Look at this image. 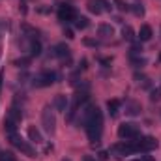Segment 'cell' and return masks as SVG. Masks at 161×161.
Returning <instances> with one entry per match:
<instances>
[{"label":"cell","instance_id":"obj_1","mask_svg":"<svg viewBox=\"0 0 161 161\" xmlns=\"http://www.w3.org/2000/svg\"><path fill=\"white\" fill-rule=\"evenodd\" d=\"M82 127L86 129V135L90 139L92 144H97L101 141V135H103V114L99 111V107L96 105H88L84 111H82Z\"/></svg>","mask_w":161,"mask_h":161},{"label":"cell","instance_id":"obj_2","mask_svg":"<svg viewBox=\"0 0 161 161\" xmlns=\"http://www.w3.org/2000/svg\"><path fill=\"white\" fill-rule=\"evenodd\" d=\"M118 137L122 141H135L141 137V127L131 122H124L118 125Z\"/></svg>","mask_w":161,"mask_h":161},{"label":"cell","instance_id":"obj_3","mask_svg":"<svg viewBox=\"0 0 161 161\" xmlns=\"http://www.w3.org/2000/svg\"><path fill=\"white\" fill-rule=\"evenodd\" d=\"M133 146H135V152H142V154H148V152H152L154 148H158V141L154 139V137H150V135H141L139 139H135L133 141Z\"/></svg>","mask_w":161,"mask_h":161},{"label":"cell","instance_id":"obj_4","mask_svg":"<svg viewBox=\"0 0 161 161\" xmlns=\"http://www.w3.org/2000/svg\"><path fill=\"white\" fill-rule=\"evenodd\" d=\"M9 142H11V144H13V146H15V148H17L19 152H23L25 156H28V158H36V156H38L36 148H34V146H32V144H30L28 141H23V139H21L19 135H17V133L9 137Z\"/></svg>","mask_w":161,"mask_h":161},{"label":"cell","instance_id":"obj_5","mask_svg":"<svg viewBox=\"0 0 161 161\" xmlns=\"http://www.w3.org/2000/svg\"><path fill=\"white\" fill-rule=\"evenodd\" d=\"M56 73L54 71H41L38 73L34 80H32V86L34 88H47V86H51V84H54L56 82Z\"/></svg>","mask_w":161,"mask_h":161},{"label":"cell","instance_id":"obj_6","mask_svg":"<svg viewBox=\"0 0 161 161\" xmlns=\"http://www.w3.org/2000/svg\"><path fill=\"white\" fill-rule=\"evenodd\" d=\"M41 124L49 135H53L56 131V116H54V111H51V107H45L41 111Z\"/></svg>","mask_w":161,"mask_h":161},{"label":"cell","instance_id":"obj_7","mask_svg":"<svg viewBox=\"0 0 161 161\" xmlns=\"http://www.w3.org/2000/svg\"><path fill=\"white\" fill-rule=\"evenodd\" d=\"M75 17H77V11L73 9V6H69V4L58 6V19L62 23H71V21H75Z\"/></svg>","mask_w":161,"mask_h":161},{"label":"cell","instance_id":"obj_8","mask_svg":"<svg viewBox=\"0 0 161 161\" xmlns=\"http://www.w3.org/2000/svg\"><path fill=\"white\" fill-rule=\"evenodd\" d=\"M113 154H116L118 158L120 156H129V154H135V146H133V141H122L118 144H114L111 148Z\"/></svg>","mask_w":161,"mask_h":161},{"label":"cell","instance_id":"obj_9","mask_svg":"<svg viewBox=\"0 0 161 161\" xmlns=\"http://www.w3.org/2000/svg\"><path fill=\"white\" fill-rule=\"evenodd\" d=\"M51 56H54V58H68L69 56V47L66 43H56L51 49Z\"/></svg>","mask_w":161,"mask_h":161},{"label":"cell","instance_id":"obj_10","mask_svg":"<svg viewBox=\"0 0 161 161\" xmlns=\"http://www.w3.org/2000/svg\"><path fill=\"white\" fill-rule=\"evenodd\" d=\"M53 105H54V109H56L58 113H66V111H68V107H69V101H68V96H64V94H58V96L54 97V101H53Z\"/></svg>","mask_w":161,"mask_h":161},{"label":"cell","instance_id":"obj_11","mask_svg":"<svg viewBox=\"0 0 161 161\" xmlns=\"http://www.w3.org/2000/svg\"><path fill=\"white\" fill-rule=\"evenodd\" d=\"M26 133H28V141L30 142H34V144H41L43 142V135H41V131L36 125H28Z\"/></svg>","mask_w":161,"mask_h":161},{"label":"cell","instance_id":"obj_12","mask_svg":"<svg viewBox=\"0 0 161 161\" xmlns=\"http://www.w3.org/2000/svg\"><path fill=\"white\" fill-rule=\"evenodd\" d=\"M152 36H154V30H152L150 25H142L141 30H139V34H137V38H139L141 43H142V41H150L152 40Z\"/></svg>","mask_w":161,"mask_h":161},{"label":"cell","instance_id":"obj_13","mask_svg":"<svg viewBox=\"0 0 161 161\" xmlns=\"http://www.w3.org/2000/svg\"><path fill=\"white\" fill-rule=\"evenodd\" d=\"M2 125H4V133L8 135V137H11V135H15L17 133V122L13 120V118H4V122H2Z\"/></svg>","mask_w":161,"mask_h":161},{"label":"cell","instance_id":"obj_14","mask_svg":"<svg viewBox=\"0 0 161 161\" xmlns=\"http://www.w3.org/2000/svg\"><path fill=\"white\" fill-rule=\"evenodd\" d=\"M120 107H122V101H120V99H109V101H107V111H109L111 118L118 116V113H120Z\"/></svg>","mask_w":161,"mask_h":161},{"label":"cell","instance_id":"obj_15","mask_svg":"<svg viewBox=\"0 0 161 161\" xmlns=\"http://www.w3.org/2000/svg\"><path fill=\"white\" fill-rule=\"evenodd\" d=\"M8 116H9V118H13L15 122H21V120H23V107H19V105H17V101H15V103L9 107Z\"/></svg>","mask_w":161,"mask_h":161},{"label":"cell","instance_id":"obj_16","mask_svg":"<svg viewBox=\"0 0 161 161\" xmlns=\"http://www.w3.org/2000/svg\"><path fill=\"white\" fill-rule=\"evenodd\" d=\"M73 25H75L77 30H86V28L90 26V21H88V17H84V15H77L75 21H73Z\"/></svg>","mask_w":161,"mask_h":161},{"label":"cell","instance_id":"obj_17","mask_svg":"<svg viewBox=\"0 0 161 161\" xmlns=\"http://www.w3.org/2000/svg\"><path fill=\"white\" fill-rule=\"evenodd\" d=\"M135 80H137V84H139V86H142V88H146V90H150V88H152V82H150V79H148L146 75L135 73Z\"/></svg>","mask_w":161,"mask_h":161},{"label":"cell","instance_id":"obj_18","mask_svg":"<svg viewBox=\"0 0 161 161\" xmlns=\"http://www.w3.org/2000/svg\"><path fill=\"white\" fill-rule=\"evenodd\" d=\"M97 34H99L101 38H109V36L114 34V30H113L111 25H99V26H97Z\"/></svg>","mask_w":161,"mask_h":161},{"label":"cell","instance_id":"obj_19","mask_svg":"<svg viewBox=\"0 0 161 161\" xmlns=\"http://www.w3.org/2000/svg\"><path fill=\"white\" fill-rule=\"evenodd\" d=\"M125 113H127L129 116H137V114L141 113V105H139V103H135V101H129V103H127V107H125Z\"/></svg>","mask_w":161,"mask_h":161},{"label":"cell","instance_id":"obj_20","mask_svg":"<svg viewBox=\"0 0 161 161\" xmlns=\"http://www.w3.org/2000/svg\"><path fill=\"white\" fill-rule=\"evenodd\" d=\"M86 8H88V11H90V13H94V15L103 13V11H101V8H99V4H97V0H88V2H86Z\"/></svg>","mask_w":161,"mask_h":161},{"label":"cell","instance_id":"obj_21","mask_svg":"<svg viewBox=\"0 0 161 161\" xmlns=\"http://www.w3.org/2000/svg\"><path fill=\"white\" fill-rule=\"evenodd\" d=\"M41 54V43L38 40L30 41V56H40Z\"/></svg>","mask_w":161,"mask_h":161},{"label":"cell","instance_id":"obj_22","mask_svg":"<svg viewBox=\"0 0 161 161\" xmlns=\"http://www.w3.org/2000/svg\"><path fill=\"white\" fill-rule=\"evenodd\" d=\"M122 38L127 41H135V32H133V28L131 26H124L122 28Z\"/></svg>","mask_w":161,"mask_h":161},{"label":"cell","instance_id":"obj_23","mask_svg":"<svg viewBox=\"0 0 161 161\" xmlns=\"http://www.w3.org/2000/svg\"><path fill=\"white\" fill-rule=\"evenodd\" d=\"M77 109H79V105L73 101V103L68 107V111H66V118H68V120H73V118H75V113H77Z\"/></svg>","mask_w":161,"mask_h":161},{"label":"cell","instance_id":"obj_24","mask_svg":"<svg viewBox=\"0 0 161 161\" xmlns=\"http://www.w3.org/2000/svg\"><path fill=\"white\" fill-rule=\"evenodd\" d=\"M129 60H131V64H133L135 68H142V66L146 64V58H141V54H139V56H129Z\"/></svg>","mask_w":161,"mask_h":161},{"label":"cell","instance_id":"obj_25","mask_svg":"<svg viewBox=\"0 0 161 161\" xmlns=\"http://www.w3.org/2000/svg\"><path fill=\"white\" fill-rule=\"evenodd\" d=\"M97 4H99L101 11H107V13H111V11H113V8H114L109 0H97Z\"/></svg>","mask_w":161,"mask_h":161},{"label":"cell","instance_id":"obj_26","mask_svg":"<svg viewBox=\"0 0 161 161\" xmlns=\"http://www.w3.org/2000/svg\"><path fill=\"white\" fill-rule=\"evenodd\" d=\"M142 53V45H141V41L139 43H133V47H131V51H129V56H139Z\"/></svg>","mask_w":161,"mask_h":161},{"label":"cell","instance_id":"obj_27","mask_svg":"<svg viewBox=\"0 0 161 161\" xmlns=\"http://www.w3.org/2000/svg\"><path fill=\"white\" fill-rule=\"evenodd\" d=\"M114 6H116L120 11H131V6H129L127 2H124V0H114Z\"/></svg>","mask_w":161,"mask_h":161},{"label":"cell","instance_id":"obj_28","mask_svg":"<svg viewBox=\"0 0 161 161\" xmlns=\"http://www.w3.org/2000/svg\"><path fill=\"white\" fill-rule=\"evenodd\" d=\"M0 161H17V159H15V156L11 152H2L0 150Z\"/></svg>","mask_w":161,"mask_h":161},{"label":"cell","instance_id":"obj_29","mask_svg":"<svg viewBox=\"0 0 161 161\" xmlns=\"http://www.w3.org/2000/svg\"><path fill=\"white\" fill-rule=\"evenodd\" d=\"M23 30L28 32L30 38H38V34H40V30H36V28H32V26H28V25H23Z\"/></svg>","mask_w":161,"mask_h":161},{"label":"cell","instance_id":"obj_30","mask_svg":"<svg viewBox=\"0 0 161 161\" xmlns=\"http://www.w3.org/2000/svg\"><path fill=\"white\" fill-rule=\"evenodd\" d=\"M82 43H84L86 47H94V49L101 45V43H99V41H97V40H92V38H84V40H82Z\"/></svg>","mask_w":161,"mask_h":161},{"label":"cell","instance_id":"obj_31","mask_svg":"<svg viewBox=\"0 0 161 161\" xmlns=\"http://www.w3.org/2000/svg\"><path fill=\"white\" fill-rule=\"evenodd\" d=\"M131 11H133L135 15H144V8H142V4H133V6H131Z\"/></svg>","mask_w":161,"mask_h":161},{"label":"cell","instance_id":"obj_32","mask_svg":"<svg viewBox=\"0 0 161 161\" xmlns=\"http://www.w3.org/2000/svg\"><path fill=\"white\" fill-rule=\"evenodd\" d=\"M30 58H32V56H28V58H19V60H15L13 64L19 66V68H26V66L30 64Z\"/></svg>","mask_w":161,"mask_h":161},{"label":"cell","instance_id":"obj_33","mask_svg":"<svg viewBox=\"0 0 161 161\" xmlns=\"http://www.w3.org/2000/svg\"><path fill=\"white\" fill-rule=\"evenodd\" d=\"M150 99H152V101H159L161 99V90H158V88H156V90H150Z\"/></svg>","mask_w":161,"mask_h":161},{"label":"cell","instance_id":"obj_34","mask_svg":"<svg viewBox=\"0 0 161 161\" xmlns=\"http://www.w3.org/2000/svg\"><path fill=\"white\" fill-rule=\"evenodd\" d=\"M86 68H88V60H86V58H82V60L79 62V69H77V71H84Z\"/></svg>","mask_w":161,"mask_h":161},{"label":"cell","instance_id":"obj_35","mask_svg":"<svg viewBox=\"0 0 161 161\" xmlns=\"http://www.w3.org/2000/svg\"><path fill=\"white\" fill-rule=\"evenodd\" d=\"M64 36H66L68 40H73V38H75V36H73V30H69V28H66V30H64Z\"/></svg>","mask_w":161,"mask_h":161},{"label":"cell","instance_id":"obj_36","mask_svg":"<svg viewBox=\"0 0 161 161\" xmlns=\"http://www.w3.org/2000/svg\"><path fill=\"white\" fill-rule=\"evenodd\" d=\"M97 158H99V161H107L109 159V154H107V152H99Z\"/></svg>","mask_w":161,"mask_h":161},{"label":"cell","instance_id":"obj_37","mask_svg":"<svg viewBox=\"0 0 161 161\" xmlns=\"http://www.w3.org/2000/svg\"><path fill=\"white\" fill-rule=\"evenodd\" d=\"M99 62H101L103 66H109V64L113 62V58H99Z\"/></svg>","mask_w":161,"mask_h":161},{"label":"cell","instance_id":"obj_38","mask_svg":"<svg viewBox=\"0 0 161 161\" xmlns=\"http://www.w3.org/2000/svg\"><path fill=\"white\" fill-rule=\"evenodd\" d=\"M82 161H97V159H96V158H92V156H84Z\"/></svg>","mask_w":161,"mask_h":161},{"label":"cell","instance_id":"obj_39","mask_svg":"<svg viewBox=\"0 0 161 161\" xmlns=\"http://www.w3.org/2000/svg\"><path fill=\"white\" fill-rule=\"evenodd\" d=\"M141 161H156V159H154L152 156H144V158H142V159H141Z\"/></svg>","mask_w":161,"mask_h":161},{"label":"cell","instance_id":"obj_40","mask_svg":"<svg viewBox=\"0 0 161 161\" xmlns=\"http://www.w3.org/2000/svg\"><path fill=\"white\" fill-rule=\"evenodd\" d=\"M2 80H4V71H0V92H2Z\"/></svg>","mask_w":161,"mask_h":161},{"label":"cell","instance_id":"obj_41","mask_svg":"<svg viewBox=\"0 0 161 161\" xmlns=\"http://www.w3.org/2000/svg\"><path fill=\"white\" fill-rule=\"evenodd\" d=\"M62 161H71V159H69V158H64V159H62Z\"/></svg>","mask_w":161,"mask_h":161},{"label":"cell","instance_id":"obj_42","mask_svg":"<svg viewBox=\"0 0 161 161\" xmlns=\"http://www.w3.org/2000/svg\"><path fill=\"white\" fill-rule=\"evenodd\" d=\"M133 161H141V159H133Z\"/></svg>","mask_w":161,"mask_h":161},{"label":"cell","instance_id":"obj_43","mask_svg":"<svg viewBox=\"0 0 161 161\" xmlns=\"http://www.w3.org/2000/svg\"><path fill=\"white\" fill-rule=\"evenodd\" d=\"M159 60H161V54H159Z\"/></svg>","mask_w":161,"mask_h":161}]
</instances>
